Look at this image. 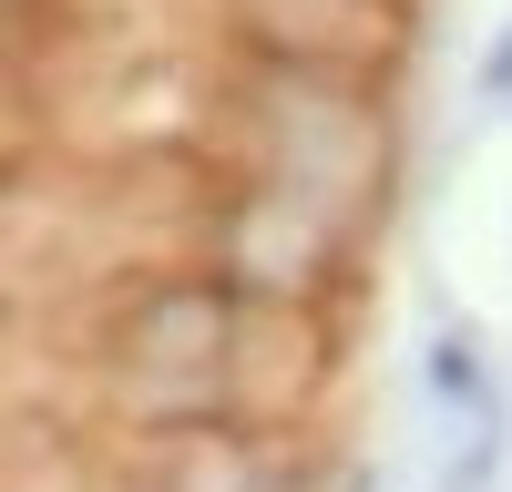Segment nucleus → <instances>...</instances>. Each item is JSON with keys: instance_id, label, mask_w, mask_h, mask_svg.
Wrapping results in <instances>:
<instances>
[{"instance_id": "f03ea898", "label": "nucleus", "mask_w": 512, "mask_h": 492, "mask_svg": "<svg viewBox=\"0 0 512 492\" xmlns=\"http://www.w3.org/2000/svg\"><path fill=\"white\" fill-rule=\"evenodd\" d=\"M226 41L267 62H318V72H390L400 52V0H226Z\"/></svg>"}, {"instance_id": "7ed1b4c3", "label": "nucleus", "mask_w": 512, "mask_h": 492, "mask_svg": "<svg viewBox=\"0 0 512 492\" xmlns=\"http://www.w3.org/2000/svg\"><path fill=\"white\" fill-rule=\"evenodd\" d=\"M502 462H512V400L451 431V451H441V482H431V492H492V482H502Z\"/></svg>"}, {"instance_id": "20e7f679", "label": "nucleus", "mask_w": 512, "mask_h": 492, "mask_svg": "<svg viewBox=\"0 0 512 492\" xmlns=\"http://www.w3.org/2000/svg\"><path fill=\"white\" fill-rule=\"evenodd\" d=\"M482 103H492V113H512V21L492 31V52H482Z\"/></svg>"}, {"instance_id": "f257e3e1", "label": "nucleus", "mask_w": 512, "mask_h": 492, "mask_svg": "<svg viewBox=\"0 0 512 492\" xmlns=\"http://www.w3.org/2000/svg\"><path fill=\"white\" fill-rule=\"evenodd\" d=\"M216 134H226V175L287 185V195L338 205V216H359V226L379 216V195H390V113H379L369 72L226 52Z\"/></svg>"}]
</instances>
